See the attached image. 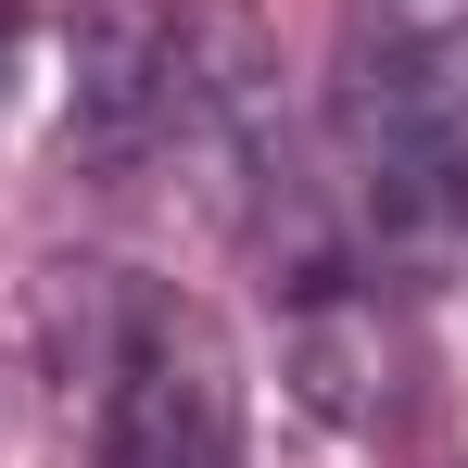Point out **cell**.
Masks as SVG:
<instances>
[{
    "mask_svg": "<svg viewBox=\"0 0 468 468\" xmlns=\"http://www.w3.org/2000/svg\"><path fill=\"white\" fill-rule=\"evenodd\" d=\"M355 216L405 253L468 240V0H355L342 26Z\"/></svg>",
    "mask_w": 468,
    "mask_h": 468,
    "instance_id": "obj_1",
    "label": "cell"
},
{
    "mask_svg": "<svg viewBox=\"0 0 468 468\" xmlns=\"http://www.w3.org/2000/svg\"><path fill=\"white\" fill-rule=\"evenodd\" d=\"M101 468H240V380L216 316L127 292L101 342Z\"/></svg>",
    "mask_w": 468,
    "mask_h": 468,
    "instance_id": "obj_2",
    "label": "cell"
}]
</instances>
